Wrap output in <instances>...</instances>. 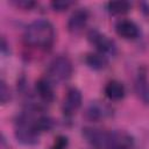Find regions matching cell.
Returning <instances> with one entry per match:
<instances>
[{
    "instance_id": "1",
    "label": "cell",
    "mask_w": 149,
    "mask_h": 149,
    "mask_svg": "<svg viewBox=\"0 0 149 149\" xmlns=\"http://www.w3.org/2000/svg\"><path fill=\"white\" fill-rule=\"evenodd\" d=\"M55 28L54 24L45 19H37L30 22L23 33V41L30 48L40 50L51 49L55 42Z\"/></svg>"
},
{
    "instance_id": "2",
    "label": "cell",
    "mask_w": 149,
    "mask_h": 149,
    "mask_svg": "<svg viewBox=\"0 0 149 149\" xmlns=\"http://www.w3.org/2000/svg\"><path fill=\"white\" fill-rule=\"evenodd\" d=\"M40 134L36 119L30 112L26 111L17 115L14 123V135L17 142L26 146H34L38 143Z\"/></svg>"
},
{
    "instance_id": "3",
    "label": "cell",
    "mask_w": 149,
    "mask_h": 149,
    "mask_svg": "<svg viewBox=\"0 0 149 149\" xmlns=\"http://www.w3.org/2000/svg\"><path fill=\"white\" fill-rule=\"evenodd\" d=\"M73 72L72 62L66 56L55 57L48 66V78L52 83H63L71 78Z\"/></svg>"
},
{
    "instance_id": "4",
    "label": "cell",
    "mask_w": 149,
    "mask_h": 149,
    "mask_svg": "<svg viewBox=\"0 0 149 149\" xmlns=\"http://www.w3.org/2000/svg\"><path fill=\"white\" fill-rule=\"evenodd\" d=\"M87 40L88 42L98 50V52L107 56H114L118 51L115 42L109 38L107 35L102 34L98 29H91L87 33Z\"/></svg>"
},
{
    "instance_id": "5",
    "label": "cell",
    "mask_w": 149,
    "mask_h": 149,
    "mask_svg": "<svg viewBox=\"0 0 149 149\" xmlns=\"http://www.w3.org/2000/svg\"><path fill=\"white\" fill-rule=\"evenodd\" d=\"M81 104H83V94L80 90L77 87H70L66 91V94L64 95L62 111L65 116H72L80 108Z\"/></svg>"
},
{
    "instance_id": "6",
    "label": "cell",
    "mask_w": 149,
    "mask_h": 149,
    "mask_svg": "<svg viewBox=\"0 0 149 149\" xmlns=\"http://www.w3.org/2000/svg\"><path fill=\"white\" fill-rule=\"evenodd\" d=\"M88 17L90 13L85 8H78L73 10L68 20V30L73 35L81 33L87 24Z\"/></svg>"
},
{
    "instance_id": "7",
    "label": "cell",
    "mask_w": 149,
    "mask_h": 149,
    "mask_svg": "<svg viewBox=\"0 0 149 149\" xmlns=\"http://www.w3.org/2000/svg\"><path fill=\"white\" fill-rule=\"evenodd\" d=\"M115 33L123 40H135L140 35V28L134 21L121 19L115 23Z\"/></svg>"
},
{
    "instance_id": "8",
    "label": "cell",
    "mask_w": 149,
    "mask_h": 149,
    "mask_svg": "<svg viewBox=\"0 0 149 149\" xmlns=\"http://www.w3.org/2000/svg\"><path fill=\"white\" fill-rule=\"evenodd\" d=\"M35 90L40 99L44 102H52L55 99V91L52 81L49 78H40L35 84Z\"/></svg>"
},
{
    "instance_id": "9",
    "label": "cell",
    "mask_w": 149,
    "mask_h": 149,
    "mask_svg": "<svg viewBox=\"0 0 149 149\" xmlns=\"http://www.w3.org/2000/svg\"><path fill=\"white\" fill-rule=\"evenodd\" d=\"M105 95L112 101H120L126 95V88L119 80H109L105 86Z\"/></svg>"
},
{
    "instance_id": "10",
    "label": "cell",
    "mask_w": 149,
    "mask_h": 149,
    "mask_svg": "<svg viewBox=\"0 0 149 149\" xmlns=\"http://www.w3.org/2000/svg\"><path fill=\"white\" fill-rule=\"evenodd\" d=\"M84 62L90 69H92L94 71L104 70L108 65L107 57L105 55L100 54V52H88V54H86L85 58H84Z\"/></svg>"
},
{
    "instance_id": "11",
    "label": "cell",
    "mask_w": 149,
    "mask_h": 149,
    "mask_svg": "<svg viewBox=\"0 0 149 149\" xmlns=\"http://www.w3.org/2000/svg\"><path fill=\"white\" fill-rule=\"evenodd\" d=\"M134 86H135V92H136L137 97L144 104H149V81H148L146 72L140 71Z\"/></svg>"
},
{
    "instance_id": "12",
    "label": "cell",
    "mask_w": 149,
    "mask_h": 149,
    "mask_svg": "<svg viewBox=\"0 0 149 149\" xmlns=\"http://www.w3.org/2000/svg\"><path fill=\"white\" fill-rule=\"evenodd\" d=\"M107 114H108L107 108L104 105L99 104L98 101H92L86 107V111H85V118L93 122H98L99 120L104 119Z\"/></svg>"
},
{
    "instance_id": "13",
    "label": "cell",
    "mask_w": 149,
    "mask_h": 149,
    "mask_svg": "<svg viewBox=\"0 0 149 149\" xmlns=\"http://www.w3.org/2000/svg\"><path fill=\"white\" fill-rule=\"evenodd\" d=\"M132 5L128 1H109L107 3V10L113 15H122L126 14L130 9Z\"/></svg>"
},
{
    "instance_id": "14",
    "label": "cell",
    "mask_w": 149,
    "mask_h": 149,
    "mask_svg": "<svg viewBox=\"0 0 149 149\" xmlns=\"http://www.w3.org/2000/svg\"><path fill=\"white\" fill-rule=\"evenodd\" d=\"M36 123H37V128L40 130V133L42 132H50L54 126H55V122L54 120L48 116V115H42L40 118L36 119Z\"/></svg>"
},
{
    "instance_id": "15",
    "label": "cell",
    "mask_w": 149,
    "mask_h": 149,
    "mask_svg": "<svg viewBox=\"0 0 149 149\" xmlns=\"http://www.w3.org/2000/svg\"><path fill=\"white\" fill-rule=\"evenodd\" d=\"M72 5H73V2L72 1H69V0H55V1H51L50 2L51 8L55 12H59V13L61 12H65Z\"/></svg>"
},
{
    "instance_id": "16",
    "label": "cell",
    "mask_w": 149,
    "mask_h": 149,
    "mask_svg": "<svg viewBox=\"0 0 149 149\" xmlns=\"http://www.w3.org/2000/svg\"><path fill=\"white\" fill-rule=\"evenodd\" d=\"M10 100V91L5 80L0 81V101L1 104H7Z\"/></svg>"
},
{
    "instance_id": "17",
    "label": "cell",
    "mask_w": 149,
    "mask_h": 149,
    "mask_svg": "<svg viewBox=\"0 0 149 149\" xmlns=\"http://www.w3.org/2000/svg\"><path fill=\"white\" fill-rule=\"evenodd\" d=\"M10 3L17 8L26 9V10H30L36 6V2L31 0H14V1H10Z\"/></svg>"
},
{
    "instance_id": "18",
    "label": "cell",
    "mask_w": 149,
    "mask_h": 149,
    "mask_svg": "<svg viewBox=\"0 0 149 149\" xmlns=\"http://www.w3.org/2000/svg\"><path fill=\"white\" fill-rule=\"evenodd\" d=\"M66 147H68V137L64 135H58L55 139V142L50 149H66Z\"/></svg>"
},
{
    "instance_id": "19",
    "label": "cell",
    "mask_w": 149,
    "mask_h": 149,
    "mask_svg": "<svg viewBox=\"0 0 149 149\" xmlns=\"http://www.w3.org/2000/svg\"><path fill=\"white\" fill-rule=\"evenodd\" d=\"M1 52H2V54L9 52V47H8V44H7L5 37H2V40H1Z\"/></svg>"
},
{
    "instance_id": "20",
    "label": "cell",
    "mask_w": 149,
    "mask_h": 149,
    "mask_svg": "<svg viewBox=\"0 0 149 149\" xmlns=\"http://www.w3.org/2000/svg\"><path fill=\"white\" fill-rule=\"evenodd\" d=\"M141 10L144 15L149 16V3L148 2H141Z\"/></svg>"
}]
</instances>
